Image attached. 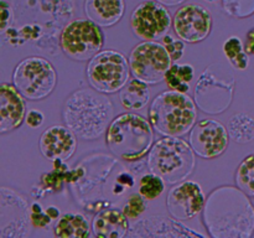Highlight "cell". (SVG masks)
<instances>
[{
  "label": "cell",
  "mask_w": 254,
  "mask_h": 238,
  "mask_svg": "<svg viewBox=\"0 0 254 238\" xmlns=\"http://www.w3.org/2000/svg\"><path fill=\"white\" fill-rule=\"evenodd\" d=\"M246 51L248 55H254V29L247 34V42H246Z\"/></svg>",
  "instance_id": "cell-33"
},
{
  "label": "cell",
  "mask_w": 254,
  "mask_h": 238,
  "mask_svg": "<svg viewBox=\"0 0 254 238\" xmlns=\"http://www.w3.org/2000/svg\"><path fill=\"white\" fill-rule=\"evenodd\" d=\"M14 24V10L6 0L0 1V34H5L6 30Z\"/></svg>",
  "instance_id": "cell-31"
},
{
  "label": "cell",
  "mask_w": 254,
  "mask_h": 238,
  "mask_svg": "<svg viewBox=\"0 0 254 238\" xmlns=\"http://www.w3.org/2000/svg\"><path fill=\"white\" fill-rule=\"evenodd\" d=\"M92 232L98 238H123L129 233V218L123 211L107 208L92 220Z\"/></svg>",
  "instance_id": "cell-18"
},
{
  "label": "cell",
  "mask_w": 254,
  "mask_h": 238,
  "mask_svg": "<svg viewBox=\"0 0 254 238\" xmlns=\"http://www.w3.org/2000/svg\"><path fill=\"white\" fill-rule=\"evenodd\" d=\"M149 84L138 78L129 79L128 83L119 91V101L122 107L128 111L143 109L150 101Z\"/></svg>",
  "instance_id": "cell-20"
},
{
  "label": "cell",
  "mask_w": 254,
  "mask_h": 238,
  "mask_svg": "<svg viewBox=\"0 0 254 238\" xmlns=\"http://www.w3.org/2000/svg\"><path fill=\"white\" fill-rule=\"evenodd\" d=\"M30 222L35 228H46L52 222V218L47 215L46 210L44 211L41 203L34 202L30 208Z\"/></svg>",
  "instance_id": "cell-30"
},
{
  "label": "cell",
  "mask_w": 254,
  "mask_h": 238,
  "mask_svg": "<svg viewBox=\"0 0 254 238\" xmlns=\"http://www.w3.org/2000/svg\"><path fill=\"white\" fill-rule=\"evenodd\" d=\"M230 139L237 144H247L254 139V118L246 113H236L227 124Z\"/></svg>",
  "instance_id": "cell-23"
},
{
  "label": "cell",
  "mask_w": 254,
  "mask_h": 238,
  "mask_svg": "<svg viewBox=\"0 0 254 238\" xmlns=\"http://www.w3.org/2000/svg\"><path fill=\"white\" fill-rule=\"evenodd\" d=\"M213 19L210 10L200 4H185L173 17L175 34L188 44H198L208 37Z\"/></svg>",
  "instance_id": "cell-13"
},
{
  "label": "cell",
  "mask_w": 254,
  "mask_h": 238,
  "mask_svg": "<svg viewBox=\"0 0 254 238\" xmlns=\"http://www.w3.org/2000/svg\"><path fill=\"white\" fill-rule=\"evenodd\" d=\"M45 116L42 112L36 111V109H30L25 117V123L31 128H39L44 124Z\"/></svg>",
  "instance_id": "cell-32"
},
{
  "label": "cell",
  "mask_w": 254,
  "mask_h": 238,
  "mask_svg": "<svg viewBox=\"0 0 254 238\" xmlns=\"http://www.w3.org/2000/svg\"><path fill=\"white\" fill-rule=\"evenodd\" d=\"M205 1H207V2H211V4H215V2H217L218 0H205Z\"/></svg>",
  "instance_id": "cell-36"
},
{
  "label": "cell",
  "mask_w": 254,
  "mask_h": 238,
  "mask_svg": "<svg viewBox=\"0 0 254 238\" xmlns=\"http://www.w3.org/2000/svg\"><path fill=\"white\" fill-rule=\"evenodd\" d=\"M156 1L161 2V4L165 5V6H178V5L185 2L186 0H156Z\"/></svg>",
  "instance_id": "cell-35"
},
{
  "label": "cell",
  "mask_w": 254,
  "mask_h": 238,
  "mask_svg": "<svg viewBox=\"0 0 254 238\" xmlns=\"http://www.w3.org/2000/svg\"><path fill=\"white\" fill-rule=\"evenodd\" d=\"M164 190H165L164 178L151 171L141 176L139 181V193L149 201L158 198L164 192Z\"/></svg>",
  "instance_id": "cell-26"
},
{
  "label": "cell",
  "mask_w": 254,
  "mask_h": 238,
  "mask_svg": "<svg viewBox=\"0 0 254 238\" xmlns=\"http://www.w3.org/2000/svg\"><path fill=\"white\" fill-rule=\"evenodd\" d=\"M161 40H163L164 46L168 50L173 62L178 61L184 56V54H185V41L184 40H181L179 36L175 37L169 32Z\"/></svg>",
  "instance_id": "cell-29"
},
{
  "label": "cell",
  "mask_w": 254,
  "mask_h": 238,
  "mask_svg": "<svg viewBox=\"0 0 254 238\" xmlns=\"http://www.w3.org/2000/svg\"><path fill=\"white\" fill-rule=\"evenodd\" d=\"M130 237H205L189 230L176 218L151 216L136 222L129 231Z\"/></svg>",
  "instance_id": "cell-17"
},
{
  "label": "cell",
  "mask_w": 254,
  "mask_h": 238,
  "mask_svg": "<svg viewBox=\"0 0 254 238\" xmlns=\"http://www.w3.org/2000/svg\"><path fill=\"white\" fill-rule=\"evenodd\" d=\"M130 72L135 78L146 84H158L165 81V76L173 60L164 44L158 41H144L136 45L129 55Z\"/></svg>",
  "instance_id": "cell-10"
},
{
  "label": "cell",
  "mask_w": 254,
  "mask_h": 238,
  "mask_svg": "<svg viewBox=\"0 0 254 238\" xmlns=\"http://www.w3.org/2000/svg\"><path fill=\"white\" fill-rule=\"evenodd\" d=\"M205 203V192L200 183L193 180H184L176 183L166 197L169 213L179 221L195 218L202 212Z\"/></svg>",
  "instance_id": "cell-14"
},
{
  "label": "cell",
  "mask_w": 254,
  "mask_h": 238,
  "mask_svg": "<svg viewBox=\"0 0 254 238\" xmlns=\"http://www.w3.org/2000/svg\"><path fill=\"white\" fill-rule=\"evenodd\" d=\"M203 223L213 238H250L254 233V206L235 186L215 188L206 198Z\"/></svg>",
  "instance_id": "cell-1"
},
{
  "label": "cell",
  "mask_w": 254,
  "mask_h": 238,
  "mask_svg": "<svg viewBox=\"0 0 254 238\" xmlns=\"http://www.w3.org/2000/svg\"><path fill=\"white\" fill-rule=\"evenodd\" d=\"M12 83L26 99L41 101L49 97L56 87V69L44 57H26L15 67Z\"/></svg>",
  "instance_id": "cell-7"
},
{
  "label": "cell",
  "mask_w": 254,
  "mask_h": 238,
  "mask_svg": "<svg viewBox=\"0 0 254 238\" xmlns=\"http://www.w3.org/2000/svg\"><path fill=\"white\" fill-rule=\"evenodd\" d=\"M197 119V104L188 93L165 91L158 94L149 108V120L153 128L164 136L189 134Z\"/></svg>",
  "instance_id": "cell-4"
},
{
  "label": "cell",
  "mask_w": 254,
  "mask_h": 238,
  "mask_svg": "<svg viewBox=\"0 0 254 238\" xmlns=\"http://www.w3.org/2000/svg\"><path fill=\"white\" fill-rule=\"evenodd\" d=\"M64 121L77 138L96 140L114 119V107L106 93L94 88L74 91L64 102Z\"/></svg>",
  "instance_id": "cell-2"
},
{
  "label": "cell",
  "mask_w": 254,
  "mask_h": 238,
  "mask_svg": "<svg viewBox=\"0 0 254 238\" xmlns=\"http://www.w3.org/2000/svg\"><path fill=\"white\" fill-rule=\"evenodd\" d=\"M104 34L101 26L89 19H74L62 29L60 46L73 61H89L102 50Z\"/></svg>",
  "instance_id": "cell-9"
},
{
  "label": "cell",
  "mask_w": 254,
  "mask_h": 238,
  "mask_svg": "<svg viewBox=\"0 0 254 238\" xmlns=\"http://www.w3.org/2000/svg\"><path fill=\"white\" fill-rule=\"evenodd\" d=\"M195 155L190 143L176 136H165L151 146L146 165L149 171L163 178L166 183L176 185L192 174Z\"/></svg>",
  "instance_id": "cell-5"
},
{
  "label": "cell",
  "mask_w": 254,
  "mask_h": 238,
  "mask_svg": "<svg viewBox=\"0 0 254 238\" xmlns=\"http://www.w3.org/2000/svg\"><path fill=\"white\" fill-rule=\"evenodd\" d=\"M195 78V68L190 63H174L165 76V83L171 91L188 93Z\"/></svg>",
  "instance_id": "cell-22"
},
{
  "label": "cell",
  "mask_w": 254,
  "mask_h": 238,
  "mask_svg": "<svg viewBox=\"0 0 254 238\" xmlns=\"http://www.w3.org/2000/svg\"><path fill=\"white\" fill-rule=\"evenodd\" d=\"M126 11L124 0H84L87 19L101 27H111L118 24Z\"/></svg>",
  "instance_id": "cell-19"
},
{
  "label": "cell",
  "mask_w": 254,
  "mask_h": 238,
  "mask_svg": "<svg viewBox=\"0 0 254 238\" xmlns=\"http://www.w3.org/2000/svg\"><path fill=\"white\" fill-rule=\"evenodd\" d=\"M46 212L52 220H59V218L61 217V216H60V210L56 206H49V207L46 208Z\"/></svg>",
  "instance_id": "cell-34"
},
{
  "label": "cell",
  "mask_w": 254,
  "mask_h": 238,
  "mask_svg": "<svg viewBox=\"0 0 254 238\" xmlns=\"http://www.w3.org/2000/svg\"><path fill=\"white\" fill-rule=\"evenodd\" d=\"M235 76L225 63L206 67L195 86L193 99L198 108L207 114H221L232 104Z\"/></svg>",
  "instance_id": "cell-6"
},
{
  "label": "cell",
  "mask_w": 254,
  "mask_h": 238,
  "mask_svg": "<svg viewBox=\"0 0 254 238\" xmlns=\"http://www.w3.org/2000/svg\"><path fill=\"white\" fill-rule=\"evenodd\" d=\"M25 99L14 83L0 84V134L15 130L24 123L27 113Z\"/></svg>",
  "instance_id": "cell-16"
},
{
  "label": "cell",
  "mask_w": 254,
  "mask_h": 238,
  "mask_svg": "<svg viewBox=\"0 0 254 238\" xmlns=\"http://www.w3.org/2000/svg\"><path fill=\"white\" fill-rule=\"evenodd\" d=\"M189 143L200 158L216 159L228 148L230 134L221 121L216 119H201L191 129Z\"/></svg>",
  "instance_id": "cell-12"
},
{
  "label": "cell",
  "mask_w": 254,
  "mask_h": 238,
  "mask_svg": "<svg viewBox=\"0 0 254 238\" xmlns=\"http://www.w3.org/2000/svg\"><path fill=\"white\" fill-rule=\"evenodd\" d=\"M236 183L250 197H254V154L246 156L236 171Z\"/></svg>",
  "instance_id": "cell-25"
},
{
  "label": "cell",
  "mask_w": 254,
  "mask_h": 238,
  "mask_svg": "<svg viewBox=\"0 0 254 238\" xmlns=\"http://www.w3.org/2000/svg\"><path fill=\"white\" fill-rule=\"evenodd\" d=\"M150 120L131 112L119 114L106 131V144L114 156L124 161H136L150 151L154 131Z\"/></svg>",
  "instance_id": "cell-3"
},
{
  "label": "cell",
  "mask_w": 254,
  "mask_h": 238,
  "mask_svg": "<svg viewBox=\"0 0 254 238\" xmlns=\"http://www.w3.org/2000/svg\"><path fill=\"white\" fill-rule=\"evenodd\" d=\"M222 7L230 16L246 19L254 14V0H222Z\"/></svg>",
  "instance_id": "cell-27"
},
{
  "label": "cell",
  "mask_w": 254,
  "mask_h": 238,
  "mask_svg": "<svg viewBox=\"0 0 254 238\" xmlns=\"http://www.w3.org/2000/svg\"><path fill=\"white\" fill-rule=\"evenodd\" d=\"M223 54L226 59L230 61L235 68L240 71H245L250 64V57L248 52L246 51V46L243 45L242 40L238 36H230L225 42H223Z\"/></svg>",
  "instance_id": "cell-24"
},
{
  "label": "cell",
  "mask_w": 254,
  "mask_h": 238,
  "mask_svg": "<svg viewBox=\"0 0 254 238\" xmlns=\"http://www.w3.org/2000/svg\"><path fill=\"white\" fill-rule=\"evenodd\" d=\"M129 60L116 50H103L87 63V79L92 88L106 94L121 91L129 81Z\"/></svg>",
  "instance_id": "cell-8"
},
{
  "label": "cell",
  "mask_w": 254,
  "mask_h": 238,
  "mask_svg": "<svg viewBox=\"0 0 254 238\" xmlns=\"http://www.w3.org/2000/svg\"><path fill=\"white\" fill-rule=\"evenodd\" d=\"M39 148L47 160L66 161L76 151L77 136L67 125L49 126L40 136Z\"/></svg>",
  "instance_id": "cell-15"
},
{
  "label": "cell",
  "mask_w": 254,
  "mask_h": 238,
  "mask_svg": "<svg viewBox=\"0 0 254 238\" xmlns=\"http://www.w3.org/2000/svg\"><path fill=\"white\" fill-rule=\"evenodd\" d=\"M54 233L61 238H87L91 235L89 223L81 213H64L57 220Z\"/></svg>",
  "instance_id": "cell-21"
},
{
  "label": "cell",
  "mask_w": 254,
  "mask_h": 238,
  "mask_svg": "<svg viewBox=\"0 0 254 238\" xmlns=\"http://www.w3.org/2000/svg\"><path fill=\"white\" fill-rule=\"evenodd\" d=\"M145 200L146 198H144L140 193H133V195L129 196L127 202L124 203L122 211H123V213L129 218V220H136V218H139L144 212H145Z\"/></svg>",
  "instance_id": "cell-28"
},
{
  "label": "cell",
  "mask_w": 254,
  "mask_h": 238,
  "mask_svg": "<svg viewBox=\"0 0 254 238\" xmlns=\"http://www.w3.org/2000/svg\"><path fill=\"white\" fill-rule=\"evenodd\" d=\"M173 25L170 11L156 0H145L135 6L130 16L134 34L145 41H156L168 34Z\"/></svg>",
  "instance_id": "cell-11"
}]
</instances>
